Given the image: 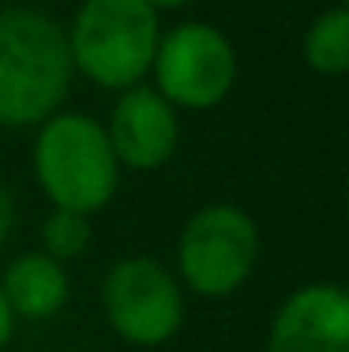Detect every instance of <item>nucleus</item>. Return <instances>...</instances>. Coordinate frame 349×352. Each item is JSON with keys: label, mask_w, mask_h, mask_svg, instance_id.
Wrapping results in <instances>:
<instances>
[{"label": "nucleus", "mask_w": 349, "mask_h": 352, "mask_svg": "<svg viewBox=\"0 0 349 352\" xmlns=\"http://www.w3.org/2000/svg\"><path fill=\"white\" fill-rule=\"evenodd\" d=\"M68 30L38 8L0 12V128H38L72 94Z\"/></svg>", "instance_id": "obj_1"}, {"label": "nucleus", "mask_w": 349, "mask_h": 352, "mask_svg": "<svg viewBox=\"0 0 349 352\" xmlns=\"http://www.w3.org/2000/svg\"><path fill=\"white\" fill-rule=\"evenodd\" d=\"M346 203H349V188H346Z\"/></svg>", "instance_id": "obj_15"}, {"label": "nucleus", "mask_w": 349, "mask_h": 352, "mask_svg": "<svg viewBox=\"0 0 349 352\" xmlns=\"http://www.w3.org/2000/svg\"><path fill=\"white\" fill-rule=\"evenodd\" d=\"M12 333H15V315H12V307H8L4 292H0V352L8 349V341H12Z\"/></svg>", "instance_id": "obj_13"}, {"label": "nucleus", "mask_w": 349, "mask_h": 352, "mask_svg": "<svg viewBox=\"0 0 349 352\" xmlns=\"http://www.w3.org/2000/svg\"><path fill=\"white\" fill-rule=\"evenodd\" d=\"M267 352H349V289L335 281L293 289L271 318Z\"/></svg>", "instance_id": "obj_7"}, {"label": "nucleus", "mask_w": 349, "mask_h": 352, "mask_svg": "<svg viewBox=\"0 0 349 352\" xmlns=\"http://www.w3.org/2000/svg\"><path fill=\"white\" fill-rule=\"evenodd\" d=\"M12 229H15V203H12V195H8L4 188H0V248L8 244Z\"/></svg>", "instance_id": "obj_12"}, {"label": "nucleus", "mask_w": 349, "mask_h": 352, "mask_svg": "<svg viewBox=\"0 0 349 352\" xmlns=\"http://www.w3.org/2000/svg\"><path fill=\"white\" fill-rule=\"evenodd\" d=\"M68 30L72 68L105 90H128L151 75L162 23L147 0H83Z\"/></svg>", "instance_id": "obj_3"}, {"label": "nucleus", "mask_w": 349, "mask_h": 352, "mask_svg": "<svg viewBox=\"0 0 349 352\" xmlns=\"http://www.w3.org/2000/svg\"><path fill=\"white\" fill-rule=\"evenodd\" d=\"M90 248V214L79 210H53L41 225V251L56 263H72Z\"/></svg>", "instance_id": "obj_11"}, {"label": "nucleus", "mask_w": 349, "mask_h": 352, "mask_svg": "<svg viewBox=\"0 0 349 352\" xmlns=\"http://www.w3.org/2000/svg\"><path fill=\"white\" fill-rule=\"evenodd\" d=\"M147 4H151L154 12H177V8H188V4H195V0H147Z\"/></svg>", "instance_id": "obj_14"}, {"label": "nucleus", "mask_w": 349, "mask_h": 352, "mask_svg": "<svg viewBox=\"0 0 349 352\" xmlns=\"http://www.w3.org/2000/svg\"><path fill=\"white\" fill-rule=\"evenodd\" d=\"M105 135H109V146L120 169L151 173L162 169L177 154L180 116L154 87L136 82V87L120 90L109 113V124H105Z\"/></svg>", "instance_id": "obj_8"}, {"label": "nucleus", "mask_w": 349, "mask_h": 352, "mask_svg": "<svg viewBox=\"0 0 349 352\" xmlns=\"http://www.w3.org/2000/svg\"><path fill=\"white\" fill-rule=\"evenodd\" d=\"M102 307L113 333L128 345H165L184 326V285L151 255H128L102 281Z\"/></svg>", "instance_id": "obj_5"}, {"label": "nucleus", "mask_w": 349, "mask_h": 352, "mask_svg": "<svg viewBox=\"0 0 349 352\" xmlns=\"http://www.w3.org/2000/svg\"><path fill=\"white\" fill-rule=\"evenodd\" d=\"M151 75L154 90L173 109L203 113L229 98L237 82V49L211 23H180L158 38Z\"/></svg>", "instance_id": "obj_6"}, {"label": "nucleus", "mask_w": 349, "mask_h": 352, "mask_svg": "<svg viewBox=\"0 0 349 352\" xmlns=\"http://www.w3.org/2000/svg\"><path fill=\"white\" fill-rule=\"evenodd\" d=\"M0 292L15 318H53L68 304V270L45 251H23L0 274Z\"/></svg>", "instance_id": "obj_9"}, {"label": "nucleus", "mask_w": 349, "mask_h": 352, "mask_svg": "<svg viewBox=\"0 0 349 352\" xmlns=\"http://www.w3.org/2000/svg\"><path fill=\"white\" fill-rule=\"evenodd\" d=\"M342 4H346V8H349V0H342Z\"/></svg>", "instance_id": "obj_16"}, {"label": "nucleus", "mask_w": 349, "mask_h": 352, "mask_svg": "<svg viewBox=\"0 0 349 352\" xmlns=\"http://www.w3.org/2000/svg\"><path fill=\"white\" fill-rule=\"evenodd\" d=\"M260 263V229L240 206L207 203L184 221L177 240V278L203 300H226Z\"/></svg>", "instance_id": "obj_4"}, {"label": "nucleus", "mask_w": 349, "mask_h": 352, "mask_svg": "<svg viewBox=\"0 0 349 352\" xmlns=\"http://www.w3.org/2000/svg\"><path fill=\"white\" fill-rule=\"evenodd\" d=\"M304 60L319 75H349V8H327L304 30Z\"/></svg>", "instance_id": "obj_10"}, {"label": "nucleus", "mask_w": 349, "mask_h": 352, "mask_svg": "<svg viewBox=\"0 0 349 352\" xmlns=\"http://www.w3.org/2000/svg\"><path fill=\"white\" fill-rule=\"evenodd\" d=\"M30 162L53 210L102 214L120 188V162L109 146L105 124L90 113L61 109L41 120Z\"/></svg>", "instance_id": "obj_2"}]
</instances>
